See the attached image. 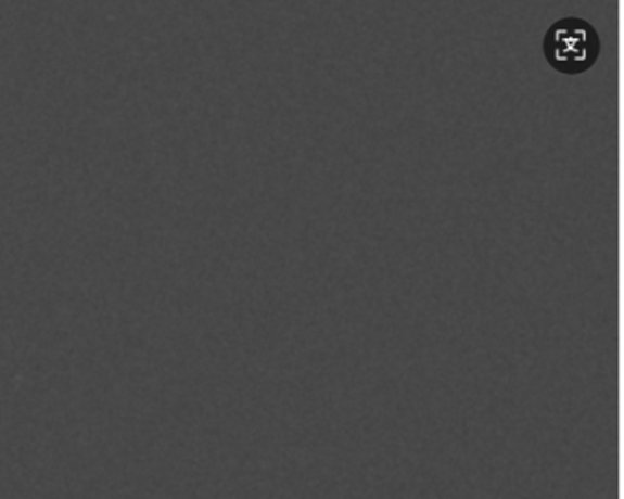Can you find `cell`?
Wrapping results in <instances>:
<instances>
[{
    "label": "cell",
    "instance_id": "obj_1",
    "mask_svg": "<svg viewBox=\"0 0 624 499\" xmlns=\"http://www.w3.org/2000/svg\"><path fill=\"white\" fill-rule=\"evenodd\" d=\"M544 57L549 66L566 76L588 72L601 55L597 29L578 17L560 18L544 36Z\"/></svg>",
    "mask_w": 624,
    "mask_h": 499
}]
</instances>
